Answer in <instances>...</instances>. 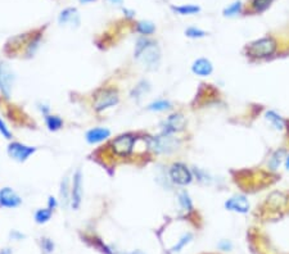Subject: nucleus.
Masks as SVG:
<instances>
[{"instance_id": "f257e3e1", "label": "nucleus", "mask_w": 289, "mask_h": 254, "mask_svg": "<svg viewBox=\"0 0 289 254\" xmlns=\"http://www.w3.org/2000/svg\"><path fill=\"white\" fill-rule=\"evenodd\" d=\"M276 50H278V41L273 36L257 39L246 46L247 57L253 58V59L269 58L275 54Z\"/></svg>"}, {"instance_id": "f03ea898", "label": "nucleus", "mask_w": 289, "mask_h": 254, "mask_svg": "<svg viewBox=\"0 0 289 254\" xmlns=\"http://www.w3.org/2000/svg\"><path fill=\"white\" fill-rule=\"evenodd\" d=\"M181 141L172 134L162 133L158 136H153L148 140V146L153 153L157 154H171L179 149Z\"/></svg>"}, {"instance_id": "7ed1b4c3", "label": "nucleus", "mask_w": 289, "mask_h": 254, "mask_svg": "<svg viewBox=\"0 0 289 254\" xmlns=\"http://www.w3.org/2000/svg\"><path fill=\"white\" fill-rule=\"evenodd\" d=\"M120 102V94L113 87H103L94 94L93 107L97 112H103L106 109L117 106Z\"/></svg>"}, {"instance_id": "20e7f679", "label": "nucleus", "mask_w": 289, "mask_h": 254, "mask_svg": "<svg viewBox=\"0 0 289 254\" xmlns=\"http://www.w3.org/2000/svg\"><path fill=\"white\" fill-rule=\"evenodd\" d=\"M135 58L136 59H140L148 70L153 71L156 70V68H158V66H160L161 50L160 48H158V45H157V43L151 40L148 43V45H147Z\"/></svg>"}, {"instance_id": "39448f33", "label": "nucleus", "mask_w": 289, "mask_h": 254, "mask_svg": "<svg viewBox=\"0 0 289 254\" xmlns=\"http://www.w3.org/2000/svg\"><path fill=\"white\" fill-rule=\"evenodd\" d=\"M135 141L136 138L133 134H122V135L117 136L116 139L112 140L111 148L114 154L119 155V157H127L134 150Z\"/></svg>"}, {"instance_id": "423d86ee", "label": "nucleus", "mask_w": 289, "mask_h": 254, "mask_svg": "<svg viewBox=\"0 0 289 254\" xmlns=\"http://www.w3.org/2000/svg\"><path fill=\"white\" fill-rule=\"evenodd\" d=\"M168 173H170L171 181L176 185H180V186H187L193 180V175L189 168L180 162L174 163L170 167Z\"/></svg>"}, {"instance_id": "0eeeda50", "label": "nucleus", "mask_w": 289, "mask_h": 254, "mask_svg": "<svg viewBox=\"0 0 289 254\" xmlns=\"http://www.w3.org/2000/svg\"><path fill=\"white\" fill-rule=\"evenodd\" d=\"M35 151H36L35 146L26 145V144L18 143V141H13V143H11L8 145L9 157L19 163L26 162V161H27Z\"/></svg>"}, {"instance_id": "6e6552de", "label": "nucleus", "mask_w": 289, "mask_h": 254, "mask_svg": "<svg viewBox=\"0 0 289 254\" xmlns=\"http://www.w3.org/2000/svg\"><path fill=\"white\" fill-rule=\"evenodd\" d=\"M14 81H16V76L8 63H0V91L3 92L6 98L11 97Z\"/></svg>"}, {"instance_id": "1a4fd4ad", "label": "nucleus", "mask_w": 289, "mask_h": 254, "mask_svg": "<svg viewBox=\"0 0 289 254\" xmlns=\"http://www.w3.org/2000/svg\"><path fill=\"white\" fill-rule=\"evenodd\" d=\"M82 202V172L80 168L76 170L72 177V185H71V207L77 211Z\"/></svg>"}, {"instance_id": "9d476101", "label": "nucleus", "mask_w": 289, "mask_h": 254, "mask_svg": "<svg viewBox=\"0 0 289 254\" xmlns=\"http://www.w3.org/2000/svg\"><path fill=\"white\" fill-rule=\"evenodd\" d=\"M187 126V119L181 113H174L170 117H167V119L163 123V131L165 134H176L180 133L185 129Z\"/></svg>"}, {"instance_id": "9b49d317", "label": "nucleus", "mask_w": 289, "mask_h": 254, "mask_svg": "<svg viewBox=\"0 0 289 254\" xmlns=\"http://www.w3.org/2000/svg\"><path fill=\"white\" fill-rule=\"evenodd\" d=\"M22 204V198L12 187L0 189V206L4 208H17Z\"/></svg>"}, {"instance_id": "f8f14e48", "label": "nucleus", "mask_w": 289, "mask_h": 254, "mask_svg": "<svg viewBox=\"0 0 289 254\" xmlns=\"http://www.w3.org/2000/svg\"><path fill=\"white\" fill-rule=\"evenodd\" d=\"M225 208L227 211L232 212H237V213H248L249 211V203L247 200L246 197L243 195H235V197H232L230 199H227L225 202Z\"/></svg>"}, {"instance_id": "ddd939ff", "label": "nucleus", "mask_w": 289, "mask_h": 254, "mask_svg": "<svg viewBox=\"0 0 289 254\" xmlns=\"http://www.w3.org/2000/svg\"><path fill=\"white\" fill-rule=\"evenodd\" d=\"M58 23L61 26L70 24L72 27L73 26L77 27L78 24H80V14H78L77 9L73 8V7H68V8L63 9L60 13V16H58Z\"/></svg>"}, {"instance_id": "4468645a", "label": "nucleus", "mask_w": 289, "mask_h": 254, "mask_svg": "<svg viewBox=\"0 0 289 254\" xmlns=\"http://www.w3.org/2000/svg\"><path fill=\"white\" fill-rule=\"evenodd\" d=\"M192 72L200 77H207L214 72V66L206 58H198L192 65Z\"/></svg>"}, {"instance_id": "2eb2a0df", "label": "nucleus", "mask_w": 289, "mask_h": 254, "mask_svg": "<svg viewBox=\"0 0 289 254\" xmlns=\"http://www.w3.org/2000/svg\"><path fill=\"white\" fill-rule=\"evenodd\" d=\"M111 136V131L106 127H95L86 133V141L89 144H99Z\"/></svg>"}, {"instance_id": "dca6fc26", "label": "nucleus", "mask_w": 289, "mask_h": 254, "mask_svg": "<svg viewBox=\"0 0 289 254\" xmlns=\"http://www.w3.org/2000/svg\"><path fill=\"white\" fill-rule=\"evenodd\" d=\"M171 11L179 16H194L200 12V7L195 4H181V6H171Z\"/></svg>"}, {"instance_id": "f3484780", "label": "nucleus", "mask_w": 289, "mask_h": 254, "mask_svg": "<svg viewBox=\"0 0 289 254\" xmlns=\"http://www.w3.org/2000/svg\"><path fill=\"white\" fill-rule=\"evenodd\" d=\"M275 0H251L249 12L254 14H261L268 11Z\"/></svg>"}, {"instance_id": "a211bd4d", "label": "nucleus", "mask_w": 289, "mask_h": 254, "mask_svg": "<svg viewBox=\"0 0 289 254\" xmlns=\"http://www.w3.org/2000/svg\"><path fill=\"white\" fill-rule=\"evenodd\" d=\"M135 31L141 36H151L156 33V24L151 21H139L135 23Z\"/></svg>"}, {"instance_id": "6ab92c4d", "label": "nucleus", "mask_w": 289, "mask_h": 254, "mask_svg": "<svg viewBox=\"0 0 289 254\" xmlns=\"http://www.w3.org/2000/svg\"><path fill=\"white\" fill-rule=\"evenodd\" d=\"M265 116H266V119H268V121L270 122L274 127H275L276 130H283L284 127H285V124H286L285 119H284L281 116H279L276 112L269 111V112H266Z\"/></svg>"}, {"instance_id": "aec40b11", "label": "nucleus", "mask_w": 289, "mask_h": 254, "mask_svg": "<svg viewBox=\"0 0 289 254\" xmlns=\"http://www.w3.org/2000/svg\"><path fill=\"white\" fill-rule=\"evenodd\" d=\"M242 12H243V3H242L241 0H237V2L230 4L229 7H226V8L224 9V12H222V14H224L225 17L233 18V17H237L239 16V14H242Z\"/></svg>"}, {"instance_id": "412c9836", "label": "nucleus", "mask_w": 289, "mask_h": 254, "mask_svg": "<svg viewBox=\"0 0 289 254\" xmlns=\"http://www.w3.org/2000/svg\"><path fill=\"white\" fill-rule=\"evenodd\" d=\"M45 123L49 131H58L63 127V119L55 114H48L45 116Z\"/></svg>"}, {"instance_id": "4be33fe9", "label": "nucleus", "mask_w": 289, "mask_h": 254, "mask_svg": "<svg viewBox=\"0 0 289 254\" xmlns=\"http://www.w3.org/2000/svg\"><path fill=\"white\" fill-rule=\"evenodd\" d=\"M285 150L280 149V150H276L273 155H271L270 161H269V167L273 171H276L279 168V166L281 165L284 160H285Z\"/></svg>"}, {"instance_id": "5701e85b", "label": "nucleus", "mask_w": 289, "mask_h": 254, "mask_svg": "<svg viewBox=\"0 0 289 254\" xmlns=\"http://www.w3.org/2000/svg\"><path fill=\"white\" fill-rule=\"evenodd\" d=\"M61 199L65 206H68L71 203V189H70V181H68L67 177H65V180H62L61 182Z\"/></svg>"}, {"instance_id": "b1692460", "label": "nucleus", "mask_w": 289, "mask_h": 254, "mask_svg": "<svg viewBox=\"0 0 289 254\" xmlns=\"http://www.w3.org/2000/svg\"><path fill=\"white\" fill-rule=\"evenodd\" d=\"M172 107V104L168 102V100H165V99H160V100H156V102H153V103H151L148 106V111H152V112H165V111H168V109Z\"/></svg>"}, {"instance_id": "393cba45", "label": "nucleus", "mask_w": 289, "mask_h": 254, "mask_svg": "<svg viewBox=\"0 0 289 254\" xmlns=\"http://www.w3.org/2000/svg\"><path fill=\"white\" fill-rule=\"evenodd\" d=\"M51 216H53V211L50 208L38 209L35 213V222L39 225L46 224L51 218Z\"/></svg>"}, {"instance_id": "a878e982", "label": "nucleus", "mask_w": 289, "mask_h": 254, "mask_svg": "<svg viewBox=\"0 0 289 254\" xmlns=\"http://www.w3.org/2000/svg\"><path fill=\"white\" fill-rule=\"evenodd\" d=\"M179 203H180L181 208H183L184 211L187 212L193 211V202L187 192H181L180 194H179Z\"/></svg>"}, {"instance_id": "bb28decb", "label": "nucleus", "mask_w": 289, "mask_h": 254, "mask_svg": "<svg viewBox=\"0 0 289 254\" xmlns=\"http://www.w3.org/2000/svg\"><path fill=\"white\" fill-rule=\"evenodd\" d=\"M193 239V235L190 233H188V234H184L183 236H181L180 239H179L178 240V243L175 244V245L172 246V248H171V251H174V253H176V251H180L181 249L184 248V246L187 245L188 243H189L190 240H192Z\"/></svg>"}, {"instance_id": "cd10ccee", "label": "nucleus", "mask_w": 289, "mask_h": 254, "mask_svg": "<svg viewBox=\"0 0 289 254\" xmlns=\"http://www.w3.org/2000/svg\"><path fill=\"white\" fill-rule=\"evenodd\" d=\"M207 33L199 27H189L185 30V36L190 39H203L206 38Z\"/></svg>"}, {"instance_id": "c85d7f7f", "label": "nucleus", "mask_w": 289, "mask_h": 254, "mask_svg": "<svg viewBox=\"0 0 289 254\" xmlns=\"http://www.w3.org/2000/svg\"><path fill=\"white\" fill-rule=\"evenodd\" d=\"M149 84L148 82H146V81H143V82H140V84L138 85V86L134 89V91H133V98H141V95L144 94V92H147V91H149Z\"/></svg>"}, {"instance_id": "c756f323", "label": "nucleus", "mask_w": 289, "mask_h": 254, "mask_svg": "<svg viewBox=\"0 0 289 254\" xmlns=\"http://www.w3.org/2000/svg\"><path fill=\"white\" fill-rule=\"evenodd\" d=\"M40 245H41V249H43L46 254H50L51 251L54 250V243H53V240H50V239H48V238L41 239Z\"/></svg>"}, {"instance_id": "7c9ffc66", "label": "nucleus", "mask_w": 289, "mask_h": 254, "mask_svg": "<svg viewBox=\"0 0 289 254\" xmlns=\"http://www.w3.org/2000/svg\"><path fill=\"white\" fill-rule=\"evenodd\" d=\"M40 38H41V36L39 35L38 38L33 39V40L30 41V44H28V46H27V54H28V55L34 54V53H35L36 49L39 48V44H40Z\"/></svg>"}, {"instance_id": "2f4dec72", "label": "nucleus", "mask_w": 289, "mask_h": 254, "mask_svg": "<svg viewBox=\"0 0 289 254\" xmlns=\"http://www.w3.org/2000/svg\"><path fill=\"white\" fill-rule=\"evenodd\" d=\"M0 134H2V136H4L6 139H12V133L11 130H9V127L7 126L6 122L3 121V119L0 118Z\"/></svg>"}, {"instance_id": "473e14b6", "label": "nucleus", "mask_w": 289, "mask_h": 254, "mask_svg": "<svg viewBox=\"0 0 289 254\" xmlns=\"http://www.w3.org/2000/svg\"><path fill=\"white\" fill-rule=\"evenodd\" d=\"M219 249L220 250H224V251H229V250H232V248H233V244L230 243L229 240H221L219 243Z\"/></svg>"}, {"instance_id": "72a5a7b5", "label": "nucleus", "mask_w": 289, "mask_h": 254, "mask_svg": "<svg viewBox=\"0 0 289 254\" xmlns=\"http://www.w3.org/2000/svg\"><path fill=\"white\" fill-rule=\"evenodd\" d=\"M57 206H58L57 199H55L54 197H49V199H48V208H50L51 211H53V209L57 208Z\"/></svg>"}, {"instance_id": "f704fd0d", "label": "nucleus", "mask_w": 289, "mask_h": 254, "mask_svg": "<svg viewBox=\"0 0 289 254\" xmlns=\"http://www.w3.org/2000/svg\"><path fill=\"white\" fill-rule=\"evenodd\" d=\"M11 238L13 239V240H22V239L24 238V235L22 233H19V231L13 230L11 233Z\"/></svg>"}, {"instance_id": "c9c22d12", "label": "nucleus", "mask_w": 289, "mask_h": 254, "mask_svg": "<svg viewBox=\"0 0 289 254\" xmlns=\"http://www.w3.org/2000/svg\"><path fill=\"white\" fill-rule=\"evenodd\" d=\"M122 11H124L125 16H126L127 18H134V14H135V12L134 11H129V9H126V8H124Z\"/></svg>"}, {"instance_id": "e433bc0d", "label": "nucleus", "mask_w": 289, "mask_h": 254, "mask_svg": "<svg viewBox=\"0 0 289 254\" xmlns=\"http://www.w3.org/2000/svg\"><path fill=\"white\" fill-rule=\"evenodd\" d=\"M0 254H12V249H3L0 251Z\"/></svg>"}, {"instance_id": "4c0bfd02", "label": "nucleus", "mask_w": 289, "mask_h": 254, "mask_svg": "<svg viewBox=\"0 0 289 254\" xmlns=\"http://www.w3.org/2000/svg\"><path fill=\"white\" fill-rule=\"evenodd\" d=\"M93 2H95V0H80V3H82V4H89V3H93Z\"/></svg>"}, {"instance_id": "58836bf2", "label": "nucleus", "mask_w": 289, "mask_h": 254, "mask_svg": "<svg viewBox=\"0 0 289 254\" xmlns=\"http://www.w3.org/2000/svg\"><path fill=\"white\" fill-rule=\"evenodd\" d=\"M285 168L289 171V155H286L285 158Z\"/></svg>"}, {"instance_id": "ea45409f", "label": "nucleus", "mask_w": 289, "mask_h": 254, "mask_svg": "<svg viewBox=\"0 0 289 254\" xmlns=\"http://www.w3.org/2000/svg\"><path fill=\"white\" fill-rule=\"evenodd\" d=\"M126 254H144V253L141 250H134L131 251V253H126Z\"/></svg>"}, {"instance_id": "a19ab883", "label": "nucleus", "mask_w": 289, "mask_h": 254, "mask_svg": "<svg viewBox=\"0 0 289 254\" xmlns=\"http://www.w3.org/2000/svg\"><path fill=\"white\" fill-rule=\"evenodd\" d=\"M111 3H113V4H120V3H122V0H109Z\"/></svg>"}]
</instances>
